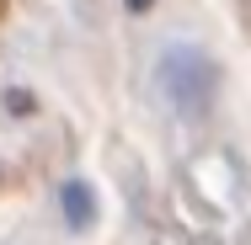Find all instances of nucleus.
<instances>
[{"label":"nucleus","instance_id":"1","mask_svg":"<svg viewBox=\"0 0 251 245\" xmlns=\"http://www.w3.org/2000/svg\"><path fill=\"white\" fill-rule=\"evenodd\" d=\"M64 208H70V224L80 229V224H91V192L75 181V187H64Z\"/></svg>","mask_w":251,"mask_h":245},{"label":"nucleus","instance_id":"2","mask_svg":"<svg viewBox=\"0 0 251 245\" xmlns=\"http://www.w3.org/2000/svg\"><path fill=\"white\" fill-rule=\"evenodd\" d=\"M5 5H11V0H0V22H5Z\"/></svg>","mask_w":251,"mask_h":245}]
</instances>
